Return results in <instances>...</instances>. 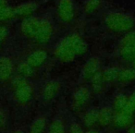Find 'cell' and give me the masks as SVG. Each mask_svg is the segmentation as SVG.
<instances>
[{"label": "cell", "instance_id": "obj_17", "mask_svg": "<svg viewBox=\"0 0 135 133\" xmlns=\"http://www.w3.org/2000/svg\"><path fill=\"white\" fill-rule=\"evenodd\" d=\"M13 72V64L12 61L7 56L0 57V80L7 81L12 75Z\"/></svg>", "mask_w": 135, "mask_h": 133}, {"label": "cell", "instance_id": "obj_20", "mask_svg": "<svg viewBox=\"0 0 135 133\" xmlns=\"http://www.w3.org/2000/svg\"><path fill=\"white\" fill-rule=\"evenodd\" d=\"M119 56L125 61H133L135 59V45H120Z\"/></svg>", "mask_w": 135, "mask_h": 133}, {"label": "cell", "instance_id": "obj_33", "mask_svg": "<svg viewBox=\"0 0 135 133\" xmlns=\"http://www.w3.org/2000/svg\"><path fill=\"white\" fill-rule=\"evenodd\" d=\"M7 6H8V4H7L6 0H0V10H2Z\"/></svg>", "mask_w": 135, "mask_h": 133}, {"label": "cell", "instance_id": "obj_34", "mask_svg": "<svg viewBox=\"0 0 135 133\" xmlns=\"http://www.w3.org/2000/svg\"><path fill=\"white\" fill-rule=\"evenodd\" d=\"M85 133H100V132H98L97 130H95L94 129H90L88 130H85Z\"/></svg>", "mask_w": 135, "mask_h": 133}, {"label": "cell", "instance_id": "obj_8", "mask_svg": "<svg viewBox=\"0 0 135 133\" xmlns=\"http://www.w3.org/2000/svg\"><path fill=\"white\" fill-rule=\"evenodd\" d=\"M57 14L61 21H71L74 17V6L71 0H58Z\"/></svg>", "mask_w": 135, "mask_h": 133}, {"label": "cell", "instance_id": "obj_12", "mask_svg": "<svg viewBox=\"0 0 135 133\" xmlns=\"http://www.w3.org/2000/svg\"><path fill=\"white\" fill-rule=\"evenodd\" d=\"M53 34V26L47 19H42L40 21L39 30L34 39L40 43H45L49 42Z\"/></svg>", "mask_w": 135, "mask_h": 133}, {"label": "cell", "instance_id": "obj_32", "mask_svg": "<svg viewBox=\"0 0 135 133\" xmlns=\"http://www.w3.org/2000/svg\"><path fill=\"white\" fill-rule=\"evenodd\" d=\"M127 133H135V123H132L127 127Z\"/></svg>", "mask_w": 135, "mask_h": 133}, {"label": "cell", "instance_id": "obj_21", "mask_svg": "<svg viewBox=\"0 0 135 133\" xmlns=\"http://www.w3.org/2000/svg\"><path fill=\"white\" fill-rule=\"evenodd\" d=\"M128 98L129 96L123 92H118L115 95L112 104H111L115 112H120L125 109L126 105H127Z\"/></svg>", "mask_w": 135, "mask_h": 133}, {"label": "cell", "instance_id": "obj_14", "mask_svg": "<svg viewBox=\"0 0 135 133\" xmlns=\"http://www.w3.org/2000/svg\"><path fill=\"white\" fill-rule=\"evenodd\" d=\"M48 126V117L45 115H40L34 118L31 123L29 133H44L47 129Z\"/></svg>", "mask_w": 135, "mask_h": 133}, {"label": "cell", "instance_id": "obj_24", "mask_svg": "<svg viewBox=\"0 0 135 133\" xmlns=\"http://www.w3.org/2000/svg\"><path fill=\"white\" fill-rule=\"evenodd\" d=\"M33 70H34V68H32V66L29 65L26 61L22 62V63H21L19 66H18V72H19L20 76L25 78V79L32 76Z\"/></svg>", "mask_w": 135, "mask_h": 133}, {"label": "cell", "instance_id": "obj_5", "mask_svg": "<svg viewBox=\"0 0 135 133\" xmlns=\"http://www.w3.org/2000/svg\"><path fill=\"white\" fill-rule=\"evenodd\" d=\"M100 67H101V62L99 58L95 56L89 58L81 68V78L83 81H90V80L100 71Z\"/></svg>", "mask_w": 135, "mask_h": 133}, {"label": "cell", "instance_id": "obj_6", "mask_svg": "<svg viewBox=\"0 0 135 133\" xmlns=\"http://www.w3.org/2000/svg\"><path fill=\"white\" fill-rule=\"evenodd\" d=\"M61 90V83L57 80L48 81L42 89V99L45 103H50L57 96Z\"/></svg>", "mask_w": 135, "mask_h": 133}, {"label": "cell", "instance_id": "obj_22", "mask_svg": "<svg viewBox=\"0 0 135 133\" xmlns=\"http://www.w3.org/2000/svg\"><path fill=\"white\" fill-rule=\"evenodd\" d=\"M120 68L117 67H109L105 68L104 71H102L103 78L105 81V82H113V81H118V75H119Z\"/></svg>", "mask_w": 135, "mask_h": 133}, {"label": "cell", "instance_id": "obj_36", "mask_svg": "<svg viewBox=\"0 0 135 133\" xmlns=\"http://www.w3.org/2000/svg\"><path fill=\"white\" fill-rule=\"evenodd\" d=\"M13 133H25V132L23 130H21V129H16Z\"/></svg>", "mask_w": 135, "mask_h": 133}, {"label": "cell", "instance_id": "obj_7", "mask_svg": "<svg viewBox=\"0 0 135 133\" xmlns=\"http://www.w3.org/2000/svg\"><path fill=\"white\" fill-rule=\"evenodd\" d=\"M54 54L58 60L62 62H71L76 57V55L73 51L71 50L65 39L60 40V42L56 45L54 49Z\"/></svg>", "mask_w": 135, "mask_h": 133}, {"label": "cell", "instance_id": "obj_19", "mask_svg": "<svg viewBox=\"0 0 135 133\" xmlns=\"http://www.w3.org/2000/svg\"><path fill=\"white\" fill-rule=\"evenodd\" d=\"M91 81V91L92 92H94V93H100L102 92L104 90H105V86L107 84L103 78V74H102V71H99L97 74L94 76L92 79L90 80Z\"/></svg>", "mask_w": 135, "mask_h": 133}, {"label": "cell", "instance_id": "obj_13", "mask_svg": "<svg viewBox=\"0 0 135 133\" xmlns=\"http://www.w3.org/2000/svg\"><path fill=\"white\" fill-rule=\"evenodd\" d=\"M98 111L99 107L91 106L83 113V126H85L89 129H93L98 124Z\"/></svg>", "mask_w": 135, "mask_h": 133}, {"label": "cell", "instance_id": "obj_10", "mask_svg": "<svg viewBox=\"0 0 135 133\" xmlns=\"http://www.w3.org/2000/svg\"><path fill=\"white\" fill-rule=\"evenodd\" d=\"M40 21H41V19L32 17V16L27 18V19H24L23 22L21 23V32L27 37L34 39L36 34H37L38 30H39Z\"/></svg>", "mask_w": 135, "mask_h": 133}, {"label": "cell", "instance_id": "obj_11", "mask_svg": "<svg viewBox=\"0 0 135 133\" xmlns=\"http://www.w3.org/2000/svg\"><path fill=\"white\" fill-rule=\"evenodd\" d=\"M115 111L111 104H107L99 107L98 111V124L101 127H108L113 124Z\"/></svg>", "mask_w": 135, "mask_h": 133}, {"label": "cell", "instance_id": "obj_2", "mask_svg": "<svg viewBox=\"0 0 135 133\" xmlns=\"http://www.w3.org/2000/svg\"><path fill=\"white\" fill-rule=\"evenodd\" d=\"M12 85L15 89V98L20 104H27L31 101L33 95V90L25 78L19 75L13 80Z\"/></svg>", "mask_w": 135, "mask_h": 133}, {"label": "cell", "instance_id": "obj_29", "mask_svg": "<svg viewBox=\"0 0 135 133\" xmlns=\"http://www.w3.org/2000/svg\"><path fill=\"white\" fill-rule=\"evenodd\" d=\"M120 45H135V31H129L122 38Z\"/></svg>", "mask_w": 135, "mask_h": 133}, {"label": "cell", "instance_id": "obj_25", "mask_svg": "<svg viewBox=\"0 0 135 133\" xmlns=\"http://www.w3.org/2000/svg\"><path fill=\"white\" fill-rule=\"evenodd\" d=\"M68 132L85 133V130L81 124H80L77 120L74 119V117H70V119H69V124H68Z\"/></svg>", "mask_w": 135, "mask_h": 133}, {"label": "cell", "instance_id": "obj_16", "mask_svg": "<svg viewBox=\"0 0 135 133\" xmlns=\"http://www.w3.org/2000/svg\"><path fill=\"white\" fill-rule=\"evenodd\" d=\"M47 59V54L45 50H35L31 53L26 59V62L32 68H35L42 66Z\"/></svg>", "mask_w": 135, "mask_h": 133}, {"label": "cell", "instance_id": "obj_35", "mask_svg": "<svg viewBox=\"0 0 135 133\" xmlns=\"http://www.w3.org/2000/svg\"><path fill=\"white\" fill-rule=\"evenodd\" d=\"M131 68H132L133 70H135V59L133 60V61H131Z\"/></svg>", "mask_w": 135, "mask_h": 133}, {"label": "cell", "instance_id": "obj_3", "mask_svg": "<svg viewBox=\"0 0 135 133\" xmlns=\"http://www.w3.org/2000/svg\"><path fill=\"white\" fill-rule=\"evenodd\" d=\"M92 97V91L86 85H80L75 89L72 94V108L76 112L83 111L85 108Z\"/></svg>", "mask_w": 135, "mask_h": 133}, {"label": "cell", "instance_id": "obj_26", "mask_svg": "<svg viewBox=\"0 0 135 133\" xmlns=\"http://www.w3.org/2000/svg\"><path fill=\"white\" fill-rule=\"evenodd\" d=\"M103 0H88L84 6V10L86 13L91 14L95 12L100 8Z\"/></svg>", "mask_w": 135, "mask_h": 133}, {"label": "cell", "instance_id": "obj_15", "mask_svg": "<svg viewBox=\"0 0 135 133\" xmlns=\"http://www.w3.org/2000/svg\"><path fill=\"white\" fill-rule=\"evenodd\" d=\"M36 9H37V5L34 2H26L14 8L15 16L24 18V19L32 17Z\"/></svg>", "mask_w": 135, "mask_h": 133}, {"label": "cell", "instance_id": "obj_18", "mask_svg": "<svg viewBox=\"0 0 135 133\" xmlns=\"http://www.w3.org/2000/svg\"><path fill=\"white\" fill-rule=\"evenodd\" d=\"M132 116L127 114L124 111L116 112L114 116V119H113V124L117 127H119V129L128 127L132 124Z\"/></svg>", "mask_w": 135, "mask_h": 133}, {"label": "cell", "instance_id": "obj_1", "mask_svg": "<svg viewBox=\"0 0 135 133\" xmlns=\"http://www.w3.org/2000/svg\"><path fill=\"white\" fill-rule=\"evenodd\" d=\"M105 23L109 30L116 32H128L134 28L135 19L129 14L111 12L105 17Z\"/></svg>", "mask_w": 135, "mask_h": 133}, {"label": "cell", "instance_id": "obj_31", "mask_svg": "<svg viewBox=\"0 0 135 133\" xmlns=\"http://www.w3.org/2000/svg\"><path fill=\"white\" fill-rule=\"evenodd\" d=\"M6 123H7V119L5 115L3 114V112L0 110V129H4L6 127Z\"/></svg>", "mask_w": 135, "mask_h": 133}, {"label": "cell", "instance_id": "obj_30", "mask_svg": "<svg viewBox=\"0 0 135 133\" xmlns=\"http://www.w3.org/2000/svg\"><path fill=\"white\" fill-rule=\"evenodd\" d=\"M8 29L6 28V27L4 26H1L0 25V43L3 41H5V40L7 39V37H8Z\"/></svg>", "mask_w": 135, "mask_h": 133}, {"label": "cell", "instance_id": "obj_27", "mask_svg": "<svg viewBox=\"0 0 135 133\" xmlns=\"http://www.w3.org/2000/svg\"><path fill=\"white\" fill-rule=\"evenodd\" d=\"M124 112H126L127 114L131 115V116H134L135 114V90L131 92V95H129L127 102V105H126Z\"/></svg>", "mask_w": 135, "mask_h": 133}, {"label": "cell", "instance_id": "obj_9", "mask_svg": "<svg viewBox=\"0 0 135 133\" xmlns=\"http://www.w3.org/2000/svg\"><path fill=\"white\" fill-rule=\"evenodd\" d=\"M68 123L62 113H57L47 126V133H67Z\"/></svg>", "mask_w": 135, "mask_h": 133}, {"label": "cell", "instance_id": "obj_4", "mask_svg": "<svg viewBox=\"0 0 135 133\" xmlns=\"http://www.w3.org/2000/svg\"><path fill=\"white\" fill-rule=\"evenodd\" d=\"M65 41L69 45V46L71 48V50L75 53L76 56H81L84 55L88 51V45L83 39V37L77 33H71L66 36Z\"/></svg>", "mask_w": 135, "mask_h": 133}, {"label": "cell", "instance_id": "obj_23", "mask_svg": "<svg viewBox=\"0 0 135 133\" xmlns=\"http://www.w3.org/2000/svg\"><path fill=\"white\" fill-rule=\"evenodd\" d=\"M135 80V70L132 68H120L118 81L121 83H128Z\"/></svg>", "mask_w": 135, "mask_h": 133}, {"label": "cell", "instance_id": "obj_28", "mask_svg": "<svg viewBox=\"0 0 135 133\" xmlns=\"http://www.w3.org/2000/svg\"><path fill=\"white\" fill-rule=\"evenodd\" d=\"M16 17L14 8L7 6L2 10H0V21H8L12 18Z\"/></svg>", "mask_w": 135, "mask_h": 133}]
</instances>
